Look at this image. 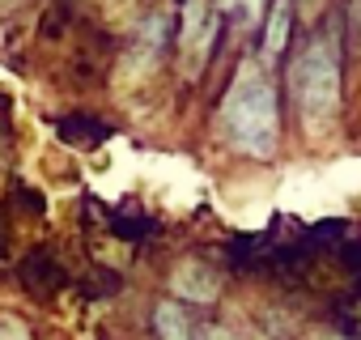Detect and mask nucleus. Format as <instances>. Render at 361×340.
Returning a JSON list of instances; mask_svg holds the SVG:
<instances>
[{
    "mask_svg": "<svg viewBox=\"0 0 361 340\" xmlns=\"http://www.w3.org/2000/svg\"><path fill=\"white\" fill-rule=\"evenodd\" d=\"M226 128L234 136V145L251 149V153H272L276 145V102H272V85L259 77H238L230 98H226Z\"/></svg>",
    "mask_w": 361,
    "mask_h": 340,
    "instance_id": "1",
    "label": "nucleus"
},
{
    "mask_svg": "<svg viewBox=\"0 0 361 340\" xmlns=\"http://www.w3.org/2000/svg\"><path fill=\"white\" fill-rule=\"evenodd\" d=\"M153 323H157V336H161V340H192L188 315L178 310L174 302H157V306H153Z\"/></svg>",
    "mask_w": 361,
    "mask_h": 340,
    "instance_id": "2",
    "label": "nucleus"
},
{
    "mask_svg": "<svg viewBox=\"0 0 361 340\" xmlns=\"http://www.w3.org/2000/svg\"><path fill=\"white\" fill-rule=\"evenodd\" d=\"M285 35H289V0H276L272 13H268V26H264V47H268V56H281Z\"/></svg>",
    "mask_w": 361,
    "mask_h": 340,
    "instance_id": "3",
    "label": "nucleus"
},
{
    "mask_svg": "<svg viewBox=\"0 0 361 340\" xmlns=\"http://www.w3.org/2000/svg\"><path fill=\"white\" fill-rule=\"evenodd\" d=\"M209 340H234V336H230V332H221V327H217V332H209Z\"/></svg>",
    "mask_w": 361,
    "mask_h": 340,
    "instance_id": "4",
    "label": "nucleus"
}]
</instances>
